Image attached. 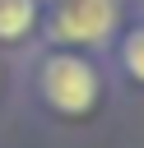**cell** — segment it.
Returning a JSON list of instances; mask_svg holds the SVG:
<instances>
[{
	"label": "cell",
	"mask_w": 144,
	"mask_h": 148,
	"mask_svg": "<svg viewBox=\"0 0 144 148\" xmlns=\"http://www.w3.org/2000/svg\"><path fill=\"white\" fill-rule=\"evenodd\" d=\"M116 23H121L116 0H60L46 28H51V42L74 51V46H107Z\"/></svg>",
	"instance_id": "obj_2"
},
{
	"label": "cell",
	"mask_w": 144,
	"mask_h": 148,
	"mask_svg": "<svg viewBox=\"0 0 144 148\" xmlns=\"http://www.w3.org/2000/svg\"><path fill=\"white\" fill-rule=\"evenodd\" d=\"M37 92H42V102H46L56 116L79 120V116H88V111L98 106V97H102V74H98V65H93L88 56H79V51H51V56L37 65Z\"/></svg>",
	"instance_id": "obj_1"
},
{
	"label": "cell",
	"mask_w": 144,
	"mask_h": 148,
	"mask_svg": "<svg viewBox=\"0 0 144 148\" xmlns=\"http://www.w3.org/2000/svg\"><path fill=\"white\" fill-rule=\"evenodd\" d=\"M37 0H0V42H23L37 28Z\"/></svg>",
	"instance_id": "obj_3"
},
{
	"label": "cell",
	"mask_w": 144,
	"mask_h": 148,
	"mask_svg": "<svg viewBox=\"0 0 144 148\" xmlns=\"http://www.w3.org/2000/svg\"><path fill=\"white\" fill-rule=\"evenodd\" d=\"M121 65L135 83H144V28H130L125 42H121Z\"/></svg>",
	"instance_id": "obj_4"
}]
</instances>
